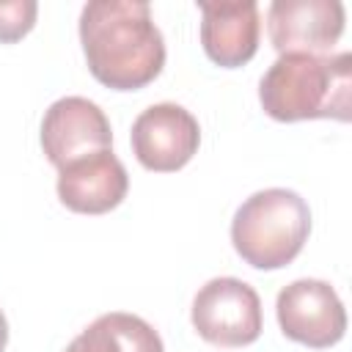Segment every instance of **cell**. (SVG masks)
I'll use <instances>...</instances> for the list:
<instances>
[{
    "label": "cell",
    "instance_id": "7c38bea8",
    "mask_svg": "<svg viewBox=\"0 0 352 352\" xmlns=\"http://www.w3.org/2000/svg\"><path fill=\"white\" fill-rule=\"evenodd\" d=\"M36 16H38V3L33 0L0 3V41L14 44L22 36H28L36 25Z\"/></svg>",
    "mask_w": 352,
    "mask_h": 352
},
{
    "label": "cell",
    "instance_id": "7a4b0ae2",
    "mask_svg": "<svg viewBox=\"0 0 352 352\" xmlns=\"http://www.w3.org/2000/svg\"><path fill=\"white\" fill-rule=\"evenodd\" d=\"M258 102L275 121L336 118L349 121L352 55L349 52H283L258 82Z\"/></svg>",
    "mask_w": 352,
    "mask_h": 352
},
{
    "label": "cell",
    "instance_id": "9c48e42d",
    "mask_svg": "<svg viewBox=\"0 0 352 352\" xmlns=\"http://www.w3.org/2000/svg\"><path fill=\"white\" fill-rule=\"evenodd\" d=\"M129 192V173L113 148L94 151L58 170V198L69 212L104 214Z\"/></svg>",
    "mask_w": 352,
    "mask_h": 352
},
{
    "label": "cell",
    "instance_id": "277c9868",
    "mask_svg": "<svg viewBox=\"0 0 352 352\" xmlns=\"http://www.w3.org/2000/svg\"><path fill=\"white\" fill-rule=\"evenodd\" d=\"M190 319L195 333L214 346H248L264 330L258 292L231 275L206 280L192 297Z\"/></svg>",
    "mask_w": 352,
    "mask_h": 352
},
{
    "label": "cell",
    "instance_id": "ba28073f",
    "mask_svg": "<svg viewBox=\"0 0 352 352\" xmlns=\"http://www.w3.org/2000/svg\"><path fill=\"white\" fill-rule=\"evenodd\" d=\"M344 22L346 11L341 0H275L267 8V30L278 55H327L341 38Z\"/></svg>",
    "mask_w": 352,
    "mask_h": 352
},
{
    "label": "cell",
    "instance_id": "52a82bcc",
    "mask_svg": "<svg viewBox=\"0 0 352 352\" xmlns=\"http://www.w3.org/2000/svg\"><path fill=\"white\" fill-rule=\"evenodd\" d=\"M41 148L58 170L94 151L113 148V129L104 110L85 96L55 99L41 118Z\"/></svg>",
    "mask_w": 352,
    "mask_h": 352
},
{
    "label": "cell",
    "instance_id": "8992f818",
    "mask_svg": "<svg viewBox=\"0 0 352 352\" xmlns=\"http://www.w3.org/2000/svg\"><path fill=\"white\" fill-rule=\"evenodd\" d=\"M129 143L135 160L146 170L173 173L195 157L201 146V126L187 107L176 102H157L135 118Z\"/></svg>",
    "mask_w": 352,
    "mask_h": 352
},
{
    "label": "cell",
    "instance_id": "5b68a950",
    "mask_svg": "<svg viewBox=\"0 0 352 352\" xmlns=\"http://www.w3.org/2000/svg\"><path fill=\"white\" fill-rule=\"evenodd\" d=\"M275 316L280 333L311 349H327L346 333V311L338 292L319 278L292 280L278 292Z\"/></svg>",
    "mask_w": 352,
    "mask_h": 352
},
{
    "label": "cell",
    "instance_id": "4fadbf2b",
    "mask_svg": "<svg viewBox=\"0 0 352 352\" xmlns=\"http://www.w3.org/2000/svg\"><path fill=\"white\" fill-rule=\"evenodd\" d=\"M6 344H8V322L6 314L0 311V352H6Z\"/></svg>",
    "mask_w": 352,
    "mask_h": 352
},
{
    "label": "cell",
    "instance_id": "3957f363",
    "mask_svg": "<svg viewBox=\"0 0 352 352\" xmlns=\"http://www.w3.org/2000/svg\"><path fill=\"white\" fill-rule=\"evenodd\" d=\"M311 234L308 201L286 187H267L239 204L231 220V245L253 270L292 264Z\"/></svg>",
    "mask_w": 352,
    "mask_h": 352
},
{
    "label": "cell",
    "instance_id": "8fae6325",
    "mask_svg": "<svg viewBox=\"0 0 352 352\" xmlns=\"http://www.w3.org/2000/svg\"><path fill=\"white\" fill-rule=\"evenodd\" d=\"M66 352H165V344L143 316L110 311L96 316Z\"/></svg>",
    "mask_w": 352,
    "mask_h": 352
},
{
    "label": "cell",
    "instance_id": "6da1fadb",
    "mask_svg": "<svg viewBox=\"0 0 352 352\" xmlns=\"http://www.w3.org/2000/svg\"><path fill=\"white\" fill-rule=\"evenodd\" d=\"M80 44L88 72L113 91H140L165 66V38L151 6L140 0H91L80 11Z\"/></svg>",
    "mask_w": 352,
    "mask_h": 352
},
{
    "label": "cell",
    "instance_id": "30bf717a",
    "mask_svg": "<svg viewBox=\"0 0 352 352\" xmlns=\"http://www.w3.org/2000/svg\"><path fill=\"white\" fill-rule=\"evenodd\" d=\"M201 47L223 69L245 66L258 52L261 14L253 0H201Z\"/></svg>",
    "mask_w": 352,
    "mask_h": 352
}]
</instances>
